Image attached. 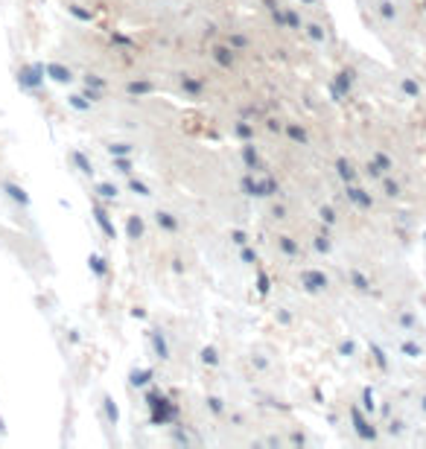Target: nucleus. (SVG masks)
<instances>
[{
  "label": "nucleus",
  "instance_id": "33",
  "mask_svg": "<svg viewBox=\"0 0 426 449\" xmlns=\"http://www.w3.org/2000/svg\"><path fill=\"white\" fill-rule=\"evenodd\" d=\"M286 27H292V29L301 27V21H298V15H295V12H286Z\"/></svg>",
  "mask_w": 426,
  "mask_h": 449
},
{
  "label": "nucleus",
  "instance_id": "3",
  "mask_svg": "<svg viewBox=\"0 0 426 449\" xmlns=\"http://www.w3.org/2000/svg\"><path fill=\"white\" fill-rule=\"evenodd\" d=\"M44 73H47V76H50L53 82H59V85H67V82H73V70H70V67H64V64H59V62L44 64Z\"/></svg>",
  "mask_w": 426,
  "mask_h": 449
},
{
  "label": "nucleus",
  "instance_id": "4",
  "mask_svg": "<svg viewBox=\"0 0 426 449\" xmlns=\"http://www.w3.org/2000/svg\"><path fill=\"white\" fill-rule=\"evenodd\" d=\"M94 219H97V224H100V231H102L105 236H108V239H114V236H117V228L111 224V219H108V210H105L102 204H94Z\"/></svg>",
  "mask_w": 426,
  "mask_h": 449
},
{
  "label": "nucleus",
  "instance_id": "29",
  "mask_svg": "<svg viewBox=\"0 0 426 449\" xmlns=\"http://www.w3.org/2000/svg\"><path fill=\"white\" fill-rule=\"evenodd\" d=\"M234 132H236V137H243V140H248V137L254 135V128L248 126V123H239V126H236Z\"/></svg>",
  "mask_w": 426,
  "mask_h": 449
},
{
  "label": "nucleus",
  "instance_id": "13",
  "mask_svg": "<svg viewBox=\"0 0 426 449\" xmlns=\"http://www.w3.org/2000/svg\"><path fill=\"white\" fill-rule=\"evenodd\" d=\"M149 382H152V370H149V368H146V370H135V373H132V385H135V388H143V385H149Z\"/></svg>",
  "mask_w": 426,
  "mask_h": 449
},
{
  "label": "nucleus",
  "instance_id": "16",
  "mask_svg": "<svg viewBox=\"0 0 426 449\" xmlns=\"http://www.w3.org/2000/svg\"><path fill=\"white\" fill-rule=\"evenodd\" d=\"M67 102H70V105L76 108V111H88V108L94 105L91 99L85 97V93H76V97H70V99H67Z\"/></svg>",
  "mask_w": 426,
  "mask_h": 449
},
{
  "label": "nucleus",
  "instance_id": "9",
  "mask_svg": "<svg viewBox=\"0 0 426 449\" xmlns=\"http://www.w3.org/2000/svg\"><path fill=\"white\" fill-rule=\"evenodd\" d=\"M126 231H128V239H140L143 236V219L140 216H128Z\"/></svg>",
  "mask_w": 426,
  "mask_h": 449
},
{
  "label": "nucleus",
  "instance_id": "21",
  "mask_svg": "<svg viewBox=\"0 0 426 449\" xmlns=\"http://www.w3.org/2000/svg\"><path fill=\"white\" fill-rule=\"evenodd\" d=\"M243 158H245V163H248V166H257V161H260L251 143H245V146H243Z\"/></svg>",
  "mask_w": 426,
  "mask_h": 449
},
{
  "label": "nucleus",
  "instance_id": "14",
  "mask_svg": "<svg viewBox=\"0 0 426 449\" xmlns=\"http://www.w3.org/2000/svg\"><path fill=\"white\" fill-rule=\"evenodd\" d=\"M73 161H76V166H79V172L82 175H94V166H91V161L85 158L82 152H73Z\"/></svg>",
  "mask_w": 426,
  "mask_h": 449
},
{
  "label": "nucleus",
  "instance_id": "27",
  "mask_svg": "<svg viewBox=\"0 0 426 449\" xmlns=\"http://www.w3.org/2000/svg\"><path fill=\"white\" fill-rule=\"evenodd\" d=\"M114 170H120V172H126V175H132V163L126 161V155L114 158Z\"/></svg>",
  "mask_w": 426,
  "mask_h": 449
},
{
  "label": "nucleus",
  "instance_id": "31",
  "mask_svg": "<svg viewBox=\"0 0 426 449\" xmlns=\"http://www.w3.org/2000/svg\"><path fill=\"white\" fill-rule=\"evenodd\" d=\"M208 405H210V411H213V414H222V400H219V397H210Z\"/></svg>",
  "mask_w": 426,
  "mask_h": 449
},
{
  "label": "nucleus",
  "instance_id": "17",
  "mask_svg": "<svg viewBox=\"0 0 426 449\" xmlns=\"http://www.w3.org/2000/svg\"><path fill=\"white\" fill-rule=\"evenodd\" d=\"M181 85H184V90H187V93H193V97H199V93H201V82L193 79V76H184Z\"/></svg>",
  "mask_w": 426,
  "mask_h": 449
},
{
  "label": "nucleus",
  "instance_id": "22",
  "mask_svg": "<svg viewBox=\"0 0 426 449\" xmlns=\"http://www.w3.org/2000/svg\"><path fill=\"white\" fill-rule=\"evenodd\" d=\"M128 187H132V193H137V196H152L149 187H146L143 181H137V178H128Z\"/></svg>",
  "mask_w": 426,
  "mask_h": 449
},
{
  "label": "nucleus",
  "instance_id": "10",
  "mask_svg": "<svg viewBox=\"0 0 426 449\" xmlns=\"http://www.w3.org/2000/svg\"><path fill=\"white\" fill-rule=\"evenodd\" d=\"M213 59H216L222 67H231V64H234V47H231V50H228V47H216V50H213Z\"/></svg>",
  "mask_w": 426,
  "mask_h": 449
},
{
  "label": "nucleus",
  "instance_id": "25",
  "mask_svg": "<svg viewBox=\"0 0 426 449\" xmlns=\"http://www.w3.org/2000/svg\"><path fill=\"white\" fill-rule=\"evenodd\" d=\"M201 362H205V365H216V362H219L216 347H205V350H201Z\"/></svg>",
  "mask_w": 426,
  "mask_h": 449
},
{
  "label": "nucleus",
  "instance_id": "2",
  "mask_svg": "<svg viewBox=\"0 0 426 449\" xmlns=\"http://www.w3.org/2000/svg\"><path fill=\"white\" fill-rule=\"evenodd\" d=\"M18 85L21 88H29L35 90L44 85V64H27V67H21L18 70Z\"/></svg>",
  "mask_w": 426,
  "mask_h": 449
},
{
  "label": "nucleus",
  "instance_id": "36",
  "mask_svg": "<svg viewBox=\"0 0 426 449\" xmlns=\"http://www.w3.org/2000/svg\"><path fill=\"white\" fill-rule=\"evenodd\" d=\"M307 3H312V0H307Z\"/></svg>",
  "mask_w": 426,
  "mask_h": 449
},
{
  "label": "nucleus",
  "instance_id": "30",
  "mask_svg": "<svg viewBox=\"0 0 426 449\" xmlns=\"http://www.w3.org/2000/svg\"><path fill=\"white\" fill-rule=\"evenodd\" d=\"M231 239H234V245H239V248H243V245L248 242V234H245V231H234V234H231Z\"/></svg>",
  "mask_w": 426,
  "mask_h": 449
},
{
  "label": "nucleus",
  "instance_id": "23",
  "mask_svg": "<svg viewBox=\"0 0 426 449\" xmlns=\"http://www.w3.org/2000/svg\"><path fill=\"white\" fill-rule=\"evenodd\" d=\"M257 292L260 295H269V277H266L263 269H257Z\"/></svg>",
  "mask_w": 426,
  "mask_h": 449
},
{
  "label": "nucleus",
  "instance_id": "11",
  "mask_svg": "<svg viewBox=\"0 0 426 449\" xmlns=\"http://www.w3.org/2000/svg\"><path fill=\"white\" fill-rule=\"evenodd\" d=\"M88 266H91V271L97 274V277H105V274H108V266H105V260H102L100 254H91V257H88Z\"/></svg>",
  "mask_w": 426,
  "mask_h": 449
},
{
  "label": "nucleus",
  "instance_id": "28",
  "mask_svg": "<svg viewBox=\"0 0 426 449\" xmlns=\"http://www.w3.org/2000/svg\"><path fill=\"white\" fill-rule=\"evenodd\" d=\"M286 132H289V137H292V140H298V143H307V135H304V128H298V126H289Z\"/></svg>",
  "mask_w": 426,
  "mask_h": 449
},
{
  "label": "nucleus",
  "instance_id": "26",
  "mask_svg": "<svg viewBox=\"0 0 426 449\" xmlns=\"http://www.w3.org/2000/svg\"><path fill=\"white\" fill-rule=\"evenodd\" d=\"M85 85H88V88H97V90H102V88H105V79H100V76H94V73H88V76H85Z\"/></svg>",
  "mask_w": 426,
  "mask_h": 449
},
{
  "label": "nucleus",
  "instance_id": "35",
  "mask_svg": "<svg viewBox=\"0 0 426 449\" xmlns=\"http://www.w3.org/2000/svg\"><path fill=\"white\" fill-rule=\"evenodd\" d=\"M309 35L316 38V41H321V38H324V35H321V29H318V27H309Z\"/></svg>",
  "mask_w": 426,
  "mask_h": 449
},
{
  "label": "nucleus",
  "instance_id": "12",
  "mask_svg": "<svg viewBox=\"0 0 426 449\" xmlns=\"http://www.w3.org/2000/svg\"><path fill=\"white\" fill-rule=\"evenodd\" d=\"M126 90H128V93H137V97H143V93H152L155 85H152V82H128Z\"/></svg>",
  "mask_w": 426,
  "mask_h": 449
},
{
  "label": "nucleus",
  "instance_id": "7",
  "mask_svg": "<svg viewBox=\"0 0 426 449\" xmlns=\"http://www.w3.org/2000/svg\"><path fill=\"white\" fill-rule=\"evenodd\" d=\"M152 344H155V353H158V359H170V347H166V339H163V332L161 330H155L152 332Z\"/></svg>",
  "mask_w": 426,
  "mask_h": 449
},
{
  "label": "nucleus",
  "instance_id": "19",
  "mask_svg": "<svg viewBox=\"0 0 426 449\" xmlns=\"http://www.w3.org/2000/svg\"><path fill=\"white\" fill-rule=\"evenodd\" d=\"M108 152H111V158H120V155H132L135 149H132V143H111Z\"/></svg>",
  "mask_w": 426,
  "mask_h": 449
},
{
  "label": "nucleus",
  "instance_id": "6",
  "mask_svg": "<svg viewBox=\"0 0 426 449\" xmlns=\"http://www.w3.org/2000/svg\"><path fill=\"white\" fill-rule=\"evenodd\" d=\"M155 222H158V228L170 231V234H175V231H178V219H175L173 213H166V210H158V213H155Z\"/></svg>",
  "mask_w": 426,
  "mask_h": 449
},
{
  "label": "nucleus",
  "instance_id": "5",
  "mask_svg": "<svg viewBox=\"0 0 426 449\" xmlns=\"http://www.w3.org/2000/svg\"><path fill=\"white\" fill-rule=\"evenodd\" d=\"M3 190H6V193H9V198H12V201H18L21 207H27V204H29L27 190L21 187V184H15V181H6V184H3Z\"/></svg>",
  "mask_w": 426,
  "mask_h": 449
},
{
  "label": "nucleus",
  "instance_id": "8",
  "mask_svg": "<svg viewBox=\"0 0 426 449\" xmlns=\"http://www.w3.org/2000/svg\"><path fill=\"white\" fill-rule=\"evenodd\" d=\"M304 286H307L309 292H316V289L327 286V277H324V274H318V271H304Z\"/></svg>",
  "mask_w": 426,
  "mask_h": 449
},
{
  "label": "nucleus",
  "instance_id": "15",
  "mask_svg": "<svg viewBox=\"0 0 426 449\" xmlns=\"http://www.w3.org/2000/svg\"><path fill=\"white\" fill-rule=\"evenodd\" d=\"M67 12H70L73 18H79V21H85V24H91V21H94V12H88V9H82V6H76V3H70V6H67Z\"/></svg>",
  "mask_w": 426,
  "mask_h": 449
},
{
  "label": "nucleus",
  "instance_id": "32",
  "mask_svg": "<svg viewBox=\"0 0 426 449\" xmlns=\"http://www.w3.org/2000/svg\"><path fill=\"white\" fill-rule=\"evenodd\" d=\"M231 47H236V50H239V47H248V38L245 35H231Z\"/></svg>",
  "mask_w": 426,
  "mask_h": 449
},
{
  "label": "nucleus",
  "instance_id": "18",
  "mask_svg": "<svg viewBox=\"0 0 426 449\" xmlns=\"http://www.w3.org/2000/svg\"><path fill=\"white\" fill-rule=\"evenodd\" d=\"M97 193H100V196L105 198V201H114V198H117V193H120V190L114 187V184H100V187H97Z\"/></svg>",
  "mask_w": 426,
  "mask_h": 449
},
{
  "label": "nucleus",
  "instance_id": "34",
  "mask_svg": "<svg viewBox=\"0 0 426 449\" xmlns=\"http://www.w3.org/2000/svg\"><path fill=\"white\" fill-rule=\"evenodd\" d=\"M243 260H245V263H251V266H254V263H257V254H254L251 248H245V245H243Z\"/></svg>",
  "mask_w": 426,
  "mask_h": 449
},
{
  "label": "nucleus",
  "instance_id": "24",
  "mask_svg": "<svg viewBox=\"0 0 426 449\" xmlns=\"http://www.w3.org/2000/svg\"><path fill=\"white\" fill-rule=\"evenodd\" d=\"M277 245H281V248H283L286 254H289V257H295V254H298V245L292 242L289 236H281V239H277Z\"/></svg>",
  "mask_w": 426,
  "mask_h": 449
},
{
  "label": "nucleus",
  "instance_id": "20",
  "mask_svg": "<svg viewBox=\"0 0 426 449\" xmlns=\"http://www.w3.org/2000/svg\"><path fill=\"white\" fill-rule=\"evenodd\" d=\"M105 414H108V420L117 426V420H120V411H117V405H114V400L111 397H105Z\"/></svg>",
  "mask_w": 426,
  "mask_h": 449
},
{
  "label": "nucleus",
  "instance_id": "1",
  "mask_svg": "<svg viewBox=\"0 0 426 449\" xmlns=\"http://www.w3.org/2000/svg\"><path fill=\"white\" fill-rule=\"evenodd\" d=\"M146 403L152 405V423L155 426H166V423H173L175 417H178V405L170 403L163 394H149Z\"/></svg>",
  "mask_w": 426,
  "mask_h": 449
}]
</instances>
